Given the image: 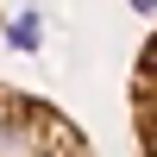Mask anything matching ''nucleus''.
I'll list each match as a JSON object with an SVG mask.
<instances>
[{"label":"nucleus","mask_w":157,"mask_h":157,"mask_svg":"<svg viewBox=\"0 0 157 157\" xmlns=\"http://www.w3.org/2000/svg\"><path fill=\"white\" fill-rule=\"evenodd\" d=\"M126 107H132V138H138V157H157V32L138 44V57H132Z\"/></svg>","instance_id":"2"},{"label":"nucleus","mask_w":157,"mask_h":157,"mask_svg":"<svg viewBox=\"0 0 157 157\" xmlns=\"http://www.w3.org/2000/svg\"><path fill=\"white\" fill-rule=\"evenodd\" d=\"M0 157H94V145L44 94L0 82Z\"/></svg>","instance_id":"1"}]
</instances>
